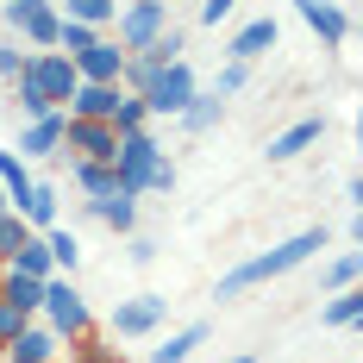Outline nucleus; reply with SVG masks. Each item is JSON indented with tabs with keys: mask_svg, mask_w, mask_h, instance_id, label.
<instances>
[{
	"mask_svg": "<svg viewBox=\"0 0 363 363\" xmlns=\"http://www.w3.org/2000/svg\"><path fill=\"white\" fill-rule=\"evenodd\" d=\"M320 251H326V225H307V232L282 238L276 251H263V257H245L238 269H225L213 294H219V301H232V294L257 289V282H276V276H289V269H301V263H313Z\"/></svg>",
	"mask_w": 363,
	"mask_h": 363,
	"instance_id": "obj_1",
	"label": "nucleus"
},
{
	"mask_svg": "<svg viewBox=\"0 0 363 363\" xmlns=\"http://www.w3.org/2000/svg\"><path fill=\"white\" fill-rule=\"evenodd\" d=\"M113 176L125 194H169L176 188V163L163 157V145L145 132H119V150H113Z\"/></svg>",
	"mask_w": 363,
	"mask_h": 363,
	"instance_id": "obj_2",
	"label": "nucleus"
},
{
	"mask_svg": "<svg viewBox=\"0 0 363 363\" xmlns=\"http://www.w3.org/2000/svg\"><path fill=\"white\" fill-rule=\"evenodd\" d=\"M194 94H201V88H194V69H188V57H176V63H163V69L150 75V88L138 101H145L150 119H182V107H188Z\"/></svg>",
	"mask_w": 363,
	"mask_h": 363,
	"instance_id": "obj_3",
	"label": "nucleus"
},
{
	"mask_svg": "<svg viewBox=\"0 0 363 363\" xmlns=\"http://www.w3.org/2000/svg\"><path fill=\"white\" fill-rule=\"evenodd\" d=\"M0 19H6V32H13V38H26L32 50H57V26H63V13H57L50 0H6Z\"/></svg>",
	"mask_w": 363,
	"mask_h": 363,
	"instance_id": "obj_4",
	"label": "nucleus"
},
{
	"mask_svg": "<svg viewBox=\"0 0 363 363\" xmlns=\"http://www.w3.org/2000/svg\"><path fill=\"white\" fill-rule=\"evenodd\" d=\"M38 313L50 320L57 338H88V326H94V320H88V301L75 294L69 276H50V282H44V307H38Z\"/></svg>",
	"mask_w": 363,
	"mask_h": 363,
	"instance_id": "obj_5",
	"label": "nucleus"
},
{
	"mask_svg": "<svg viewBox=\"0 0 363 363\" xmlns=\"http://www.w3.org/2000/svg\"><path fill=\"white\" fill-rule=\"evenodd\" d=\"M113 19H119V38H113L119 50H145L150 38L169 32V0H125Z\"/></svg>",
	"mask_w": 363,
	"mask_h": 363,
	"instance_id": "obj_6",
	"label": "nucleus"
},
{
	"mask_svg": "<svg viewBox=\"0 0 363 363\" xmlns=\"http://www.w3.org/2000/svg\"><path fill=\"white\" fill-rule=\"evenodd\" d=\"M113 150H119V132L107 119H69L63 113V157H75V163H113Z\"/></svg>",
	"mask_w": 363,
	"mask_h": 363,
	"instance_id": "obj_7",
	"label": "nucleus"
},
{
	"mask_svg": "<svg viewBox=\"0 0 363 363\" xmlns=\"http://www.w3.org/2000/svg\"><path fill=\"white\" fill-rule=\"evenodd\" d=\"M19 75H32V82H38V94H44L50 107H69L75 82H82V75H75V63L63 57V50H32V57H26V69H19Z\"/></svg>",
	"mask_w": 363,
	"mask_h": 363,
	"instance_id": "obj_8",
	"label": "nucleus"
},
{
	"mask_svg": "<svg viewBox=\"0 0 363 363\" xmlns=\"http://www.w3.org/2000/svg\"><path fill=\"white\" fill-rule=\"evenodd\" d=\"M169 320V301L163 294H132L113 307V338H150V332Z\"/></svg>",
	"mask_w": 363,
	"mask_h": 363,
	"instance_id": "obj_9",
	"label": "nucleus"
},
{
	"mask_svg": "<svg viewBox=\"0 0 363 363\" xmlns=\"http://www.w3.org/2000/svg\"><path fill=\"white\" fill-rule=\"evenodd\" d=\"M294 13L307 19V32L320 38L326 50H338V44L351 38V13H345V6H332V0H294Z\"/></svg>",
	"mask_w": 363,
	"mask_h": 363,
	"instance_id": "obj_10",
	"label": "nucleus"
},
{
	"mask_svg": "<svg viewBox=\"0 0 363 363\" xmlns=\"http://www.w3.org/2000/svg\"><path fill=\"white\" fill-rule=\"evenodd\" d=\"M320 138H326V119H320V113H307V119H294L289 132H276V138L263 145V157H269V163H294L301 150H313Z\"/></svg>",
	"mask_w": 363,
	"mask_h": 363,
	"instance_id": "obj_11",
	"label": "nucleus"
},
{
	"mask_svg": "<svg viewBox=\"0 0 363 363\" xmlns=\"http://www.w3.org/2000/svg\"><path fill=\"white\" fill-rule=\"evenodd\" d=\"M276 44H282V26L263 13V19H251V26H238V32H232L225 57H232V63H257V57H269Z\"/></svg>",
	"mask_w": 363,
	"mask_h": 363,
	"instance_id": "obj_12",
	"label": "nucleus"
},
{
	"mask_svg": "<svg viewBox=\"0 0 363 363\" xmlns=\"http://www.w3.org/2000/svg\"><path fill=\"white\" fill-rule=\"evenodd\" d=\"M119 94H125V88H119V82H75V94H69V119H107L113 125V107H119Z\"/></svg>",
	"mask_w": 363,
	"mask_h": 363,
	"instance_id": "obj_13",
	"label": "nucleus"
},
{
	"mask_svg": "<svg viewBox=\"0 0 363 363\" xmlns=\"http://www.w3.org/2000/svg\"><path fill=\"white\" fill-rule=\"evenodd\" d=\"M69 63H75V75H82V82H119V69H125V50H119L113 38H94V44H88L82 57H69Z\"/></svg>",
	"mask_w": 363,
	"mask_h": 363,
	"instance_id": "obj_14",
	"label": "nucleus"
},
{
	"mask_svg": "<svg viewBox=\"0 0 363 363\" xmlns=\"http://www.w3.org/2000/svg\"><path fill=\"white\" fill-rule=\"evenodd\" d=\"M57 345H63V338H57L50 326L26 320V332H19V338H13V345H6L0 357H6V363H57Z\"/></svg>",
	"mask_w": 363,
	"mask_h": 363,
	"instance_id": "obj_15",
	"label": "nucleus"
},
{
	"mask_svg": "<svg viewBox=\"0 0 363 363\" xmlns=\"http://www.w3.org/2000/svg\"><path fill=\"white\" fill-rule=\"evenodd\" d=\"M19 157H63V113L26 119V132H19Z\"/></svg>",
	"mask_w": 363,
	"mask_h": 363,
	"instance_id": "obj_16",
	"label": "nucleus"
},
{
	"mask_svg": "<svg viewBox=\"0 0 363 363\" xmlns=\"http://www.w3.org/2000/svg\"><path fill=\"white\" fill-rule=\"evenodd\" d=\"M88 213L101 219L107 232L132 238V232H138V194H113V201H88Z\"/></svg>",
	"mask_w": 363,
	"mask_h": 363,
	"instance_id": "obj_17",
	"label": "nucleus"
},
{
	"mask_svg": "<svg viewBox=\"0 0 363 363\" xmlns=\"http://www.w3.org/2000/svg\"><path fill=\"white\" fill-rule=\"evenodd\" d=\"M13 213L26 219L32 232H50V225H57V188H50V182H32V188H26V201H19Z\"/></svg>",
	"mask_w": 363,
	"mask_h": 363,
	"instance_id": "obj_18",
	"label": "nucleus"
},
{
	"mask_svg": "<svg viewBox=\"0 0 363 363\" xmlns=\"http://www.w3.org/2000/svg\"><path fill=\"white\" fill-rule=\"evenodd\" d=\"M6 269H19V276H32V282H50V276H57V263H50V251H44V232H32L19 251L6 257Z\"/></svg>",
	"mask_w": 363,
	"mask_h": 363,
	"instance_id": "obj_19",
	"label": "nucleus"
},
{
	"mask_svg": "<svg viewBox=\"0 0 363 363\" xmlns=\"http://www.w3.org/2000/svg\"><path fill=\"white\" fill-rule=\"evenodd\" d=\"M363 320V289L351 282V289H332V301L320 307V326H332V332H345V326H357Z\"/></svg>",
	"mask_w": 363,
	"mask_h": 363,
	"instance_id": "obj_20",
	"label": "nucleus"
},
{
	"mask_svg": "<svg viewBox=\"0 0 363 363\" xmlns=\"http://www.w3.org/2000/svg\"><path fill=\"white\" fill-rule=\"evenodd\" d=\"M0 301H13L19 313H38L44 307V282H32V276H19V269L0 263Z\"/></svg>",
	"mask_w": 363,
	"mask_h": 363,
	"instance_id": "obj_21",
	"label": "nucleus"
},
{
	"mask_svg": "<svg viewBox=\"0 0 363 363\" xmlns=\"http://www.w3.org/2000/svg\"><path fill=\"white\" fill-rule=\"evenodd\" d=\"M201 345H207V326L194 320V326L169 332V338H163V345L150 351V363H188V357H194V351H201Z\"/></svg>",
	"mask_w": 363,
	"mask_h": 363,
	"instance_id": "obj_22",
	"label": "nucleus"
},
{
	"mask_svg": "<svg viewBox=\"0 0 363 363\" xmlns=\"http://www.w3.org/2000/svg\"><path fill=\"white\" fill-rule=\"evenodd\" d=\"M75 188H82L88 201H113V194H125L119 176H113V163H75Z\"/></svg>",
	"mask_w": 363,
	"mask_h": 363,
	"instance_id": "obj_23",
	"label": "nucleus"
},
{
	"mask_svg": "<svg viewBox=\"0 0 363 363\" xmlns=\"http://www.w3.org/2000/svg\"><path fill=\"white\" fill-rule=\"evenodd\" d=\"M44 251H50V263H57V276H75V263H82V238H75L69 225H50V232H44Z\"/></svg>",
	"mask_w": 363,
	"mask_h": 363,
	"instance_id": "obj_24",
	"label": "nucleus"
},
{
	"mask_svg": "<svg viewBox=\"0 0 363 363\" xmlns=\"http://www.w3.org/2000/svg\"><path fill=\"white\" fill-rule=\"evenodd\" d=\"M0 188H6V201H13V207L26 201V188H32V169H26V157H19V150H0Z\"/></svg>",
	"mask_w": 363,
	"mask_h": 363,
	"instance_id": "obj_25",
	"label": "nucleus"
},
{
	"mask_svg": "<svg viewBox=\"0 0 363 363\" xmlns=\"http://www.w3.org/2000/svg\"><path fill=\"white\" fill-rule=\"evenodd\" d=\"M219 113H225V101H219V94H194V101L182 107V125H188V132H213Z\"/></svg>",
	"mask_w": 363,
	"mask_h": 363,
	"instance_id": "obj_26",
	"label": "nucleus"
},
{
	"mask_svg": "<svg viewBox=\"0 0 363 363\" xmlns=\"http://www.w3.org/2000/svg\"><path fill=\"white\" fill-rule=\"evenodd\" d=\"M57 13H63V19H82V26H113L119 0H63Z\"/></svg>",
	"mask_w": 363,
	"mask_h": 363,
	"instance_id": "obj_27",
	"label": "nucleus"
},
{
	"mask_svg": "<svg viewBox=\"0 0 363 363\" xmlns=\"http://www.w3.org/2000/svg\"><path fill=\"white\" fill-rule=\"evenodd\" d=\"M94 38H101V26H82V19H63V26H57V50H63V57H82V50H88Z\"/></svg>",
	"mask_w": 363,
	"mask_h": 363,
	"instance_id": "obj_28",
	"label": "nucleus"
},
{
	"mask_svg": "<svg viewBox=\"0 0 363 363\" xmlns=\"http://www.w3.org/2000/svg\"><path fill=\"white\" fill-rule=\"evenodd\" d=\"M357 276H363V251H338L326 263V289H351Z\"/></svg>",
	"mask_w": 363,
	"mask_h": 363,
	"instance_id": "obj_29",
	"label": "nucleus"
},
{
	"mask_svg": "<svg viewBox=\"0 0 363 363\" xmlns=\"http://www.w3.org/2000/svg\"><path fill=\"white\" fill-rule=\"evenodd\" d=\"M13 94H19V113H26V119H44V113H63V107H50V101L38 94V82H32V75H13Z\"/></svg>",
	"mask_w": 363,
	"mask_h": 363,
	"instance_id": "obj_30",
	"label": "nucleus"
},
{
	"mask_svg": "<svg viewBox=\"0 0 363 363\" xmlns=\"http://www.w3.org/2000/svg\"><path fill=\"white\" fill-rule=\"evenodd\" d=\"M150 125V113L138 94H119V107H113V132H145Z\"/></svg>",
	"mask_w": 363,
	"mask_h": 363,
	"instance_id": "obj_31",
	"label": "nucleus"
},
{
	"mask_svg": "<svg viewBox=\"0 0 363 363\" xmlns=\"http://www.w3.org/2000/svg\"><path fill=\"white\" fill-rule=\"evenodd\" d=\"M26 238H32V225H26V219H19V213H0V263L19 251Z\"/></svg>",
	"mask_w": 363,
	"mask_h": 363,
	"instance_id": "obj_32",
	"label": "nucleus"
},
{
	"mask_svg": "<svg viewBox=\"0 0 363 363\" xmlns=\"http://www.w3.org/2000/svg\"><path fill=\"white\" fill-rule=\"evenodd\" d=\"M26 57H32V50H26L19 38H0V82H13V75L26 69Z\"/></svg>",
	"mask_w": 363,
	"mask_h": 363,
	"instance_id": "obj_33",
	"label": "nucleus"
},
{
	"mask_svg": "<svg viewBox=\"0 0 363 363\" xmlns=\"http://www.w3.org/2000/svg\"><path fill=\"white\" fill-rule=\"evenodd\" d=\"M26 320H32V313H19L13 301H0V351H6V345H13V338L26 332Z\"/></svg>",
	"mask_w": 363,
	"mask_h": 363,
	"instance_id": "obj_34",
	"label": "nucleus"
},
{
	"mask_svg": "<svg viewBox=\"0 0 363 363\" xmlns=\"http://www.w3.org/2000/svg\"><path fill=\"white\" fill-rule=\"evenodd\" d=\"M245 69H251V63H232V57H225V69H219V82H213V94H219V101H232V94L245 88Z\"/></svg>",
	"mask_w": 363,
	"mask_h": 363,
	"instance_id": "obj_35",
	"label": "nucleus"
},
{
	"mask_svg": "<svg viewBox=\"0 0 363 363\" xmlns=\"http://www.w3.org/2000/svg\"><path fill=\"white\" fill-rule=\"evenodd\" d=\"M232 6H238V0H201V26H219V19H232Z\"/></svg>",
	"mask_w": 363,
	"mask_h": 363,
	"instance_id": "obj_36",
	"label": "nucleus"
},
{
	"mask_svg": "<svg viewBox=\"0 0 363 363\" xmlns=\"http://www.w3.org/2000/svg\"><path fill=\"white\" fill-rule=\"evenodd\" d=\"M125 257H132L138 269H145V263H157V238H132V245H125Z\"/></svg>",
	"mask_w": 363,
	"mask_h": 363,
	"instance_id": "obj_37",
	"label": "nucleus"
},
{
	"mask_svg": "<svg viewBox=\"0 0 363 363\" xmlns=\"http://www.w3.org/2000/svg\"><path fill=\"white\" fill-rule=\"evenodd\" d=\"M225 363H257V357H251V351H238V357H225Z\"/></svg>",
	"mask_w": 363,
	"mask_h": 363,
	"instance_id": "obj_38",
	"label": "nucleus"
},
{
	"mask_svg": "<svg viewBox=\"0 0 363 363\" xmlns=\"http://www.w3.org/2000/svg\"><path fill=\"white\" fill-rule=\"evenodd\" d=\"M0 6H6V0H0Z\"/></svg>",
	"mask_w": 363,
	"mask_h": 363,
	"instance_id": "obj_39",
	"label": "nucleus"
}]
</instances>
